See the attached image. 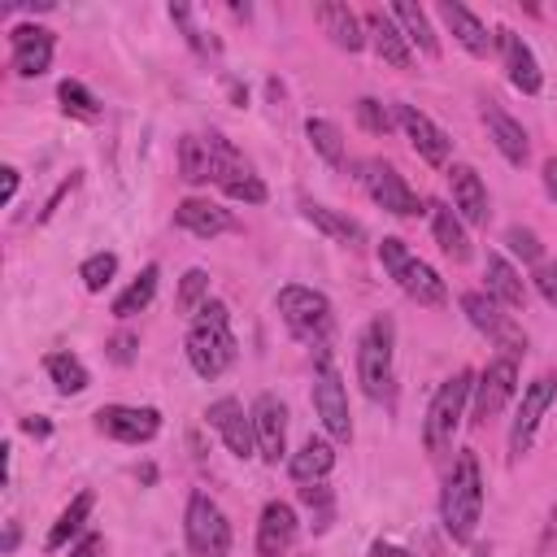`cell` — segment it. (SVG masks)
I'll use <instances>...</instances> for the list:
<instances>
[{
	"instance_id": "obj_1",
	"label": "cell",
	"mask_w": 557,
	"mask_h": 557,
	"mask_svg": "<svg viewBox=\"0 0 557 557\" xmlns=\"http://www.w3.org/2000/svg\"><path fill=\"white\" fill-rule=\"evenodd\" d=\"M479 518H483V470H479V457L461 448L440 487V522L453 544H470L479 531Z\"/></svg>"
},
{
	"instance_id": "obj_2",
	"label": "cell",
	"mask_w": 557,
	"mask_h": 557,
	"mask_svg": "<svg viewBox=\"0 0 557 557\" xmlns=\"http://www.w3.org/2000/svg\"><path fill=\"white\" fill-rule=\"evenodd\" d=\"M239 357L235 331H231V309L222 300H205L200 313L191 318L187 331V361L200 379H222Z\"/></svg>"
},
{
	"instance_id": "obj_3",
	"label": "cell",
	"mask_w": 557,
	"mask_h": 557,
	"mask_svg": "<svg viewBox=\"0 0 557 557\" xmlns=\"http://www.w3.org/2000/svg\"><path fill=\"white\" fill-rule=\"evenodd\" d=\"M357 379L370 400H392L396 383V322L387 313H374L357 339Z\"/></svg>"
},
{
	"instance_id": "obj_4",
	"label": "cell",
	"mask_w": 557,
	"mask_h": 557,
	"mask_svg": "<svg viewBox=\"0 0 557 557\" xmlns=\"http://www.w3.org/2000/svg\"><path fill=\"white\" fill-rule=\"evenodd\" d=\"M274 305H278V318H283V326H287V331H292L300 344H309L313 352H318V348H331L335 309H331V300H326L318 287H305V283H287V287H278Z\"/></svg>"
},
{
	"instance_id": "obj_5",
	"label": "cell",
	"mask_w": 557,
	"mask_h": 557,
	"mask_svg": "<svg viewBox=\"0 0 557 557\" xmlns=\"http://www.w3.org/2000/svg\"><path fill=\"white\" fill-rule=\"evenodd\" d=\"M470 396H474V370H457L435 387V396L426 405V418H422V448L426 453H444L453 444Z\"/></svg>"
},
{
	"instance_id": "obj_6",
	"label": "cell",
	"mask_w": 557,
	"mask_h": 557,
	"mask_svg": "<svg viewBox=\"0 0 557 557\" xmlns=\"http://www.w3.org/2000/svg\"><path fill=\"white\" fill-rule=\"evenodd\" d=\"M313 413L322 418L326 435L348 444L352 440V413H348V387L339 379V366L331 357V348L313 352Z\"/></svg>"
},
{
	"instance_id": "obj_7",
	"label": "cell",
	"mask_w": 557,
	"mask_h": 557,
	"mask_svg": "<svg viewBox=\"0 0 557 557\" xmlns=\"http://www.w3.org/2000/svg\"><path fill=\"white\" fill-rule=\"evenodd\" d=\"M357 183H361L366 196H370L379 209H387L392 218H418V213H426L422 200H418V191H413V187L400 178V170H396L392 161H383V157L357 161Z\"/></svg>"
},
{
	"instance_id": "obj_8",
	"label": "cell",
	"mask_w": 557,
	"mask_h": 557,
	"mask_svg": "<svg viewBox=\"0 0 557 557\" xmlns=\"http://www.w3.org/2000/svg\"><path fill=\"white\" fill-rule=\"evenodd\" d=\"M183 531H187V548L196 557H226L231 553V522H226L222 505L209 492H191L187 496Z\"/></svg>"
},
{
	"instance_id": "obj_9",
	"label": "cell",
	"mask_w": 557,
	"mask_h": 557,
	"mask_svg": "<svg viewBox=\"0 0 557 557\" xmlns=\"http://www.w3.org/2000/svg\"><path fill=\"white\" fill-rule=\"evenodd\" d=\"M461 313L470 318L474 331H483L496 348H505V357H522L527 352V335L522 326L505 313V305H496L487 292H461Z\"/></svg>"
},
{
	"instance_id": "obj_10",
	"label": "cell",
	"mask_w": 557,
	"mask_h": 557,
	"mask_svg": "<svg viewBox=\"0 0 557 557\" xmlns=\"http://www.w3.org/2000/svg\"><path fill=\"white\" fill-rule=\"evenodd\" d=\"M553 400H557V379L553 374H540V379H531L522 387V405H518V413L509 422V457L513 461L531 453L535 431H540V422H544V413H548Z\"/></svg>"
},
{
	"instance_id": "obj_11",
	"label": "cell",
	"mask_w": 557,
	"mask_h": 557,
	"mask_svg": "<svg viewBox=\"0 0 557 557\" xmlns=\"http://www.w3.org/2000/svg\"><path fill=\"white\" fill-rule=\"evenodd\" d=\"M518 392V357H492L479 374H474V422H492Z\"/></svg>"
},
{
	"instance_id": "obj_12",
	"label": "cell",
	"mask_w": 557,
	"mask_h": 557,
	"mask_svg": "<svg viewBox=\"0 0 557 557\" xmlns=\"http://www.w3.org/2000/svg\"><path fill=\"white\" fill-rule=\"evenodd\" d=\"M96 431L117 440V444H148L161 431V409H152V405H100Z\"/></svg>"
},
{
	"instance_id": "obj_13",
	"label": "cell",
	"mask_w": 557,
	"mask_h": 557,
	"mask_svg": "<svg viewBox=\"0 0 557 557\" xmlns=\"http://www.w3.org/2000/svg\"><path fill=\"white\" fill-rule=\"evenodd\" d=\"M396 126L409 135L413 152H418L426 165H444V161L453 157V139H448V131H444L431 113H422L418 104H396Z\"/></svg>"
},
{
	"instance_id": "obj_14",
	"label": "cell",
	"mask_w": 557,
	"mask_h": 557,
	"mask_svg": "<svg viewBox=\"0 0 557 557\" xmlns=\"http://www.w3.org/2000/svg\"><path fill=\"white\" fill-rule=\"evenodd\" d=\"M209 426L222 435V444L231 448V457L248 461L257 453V435H252V409H244L235 396H218L209 409H205Z\"/></svg>"
},
{
	"instance_id": "obj_15",
	"label": "cell",
	"mask_w": 557,
	"mask_h": 557,
	"mask_svg": "<svg viewBox=\"0 0 557 557\" xmlns=\"http://www.w3.org/2000/svg\"><path fill=\"white\" fill-rule=\"evenodd\" d=\"M252 435L261 461L278 466V457H287V405L274 392H261L252 400Z\"/></svg>"
},
{
	"instance_id": "obj_16",
	"label": "cell",
	"mask_w": 557,
	"mask_h": 557,
	"mask_svg": "<svg viewBox=\"0 0 557 557\" xmlns=\"http://www.w3.org/2000/svg\"><path fill=\"white\" fill-rule=\"evenodd\" d=\"M9 48H13V74H17V78H39V74H48V65H52L57 35H52L48 26L22 22V26L9 30Z\"/></svg>"
},
{
	"instance_id": "obj_17",
	"label": "cell",
	"mask_w": 557,
	"mask_h": 557,
	"mask_svg": "<svg viewBox=\"0 0 557 557\" xmlns=\"http://www.w3.org/2000/svg\"><path fill=\"white\" fill-rule=\"evenodd\" d=\"M496 48H500V61H505V78H509L522 96H540V87H544V70H540L531 44H527L518 30L500 26V30H496Z\"/></svg>"
},
{
	"instance_id": "obj_18",
	"label": "cell",
	"mask_w": 557,
	"mask_h": 557,
	"mask_svg": "<svg viewBox=\"0 0 557 557\" xmlns=\"http://www.w3.org/2000/svg\"><path fill=\"white\" fill-rule=\"evenodd\" d=\"M174 226L196 235V239H218V235H231L239 231V218L231 209H222L218 200H200V196H187L174 205Z\"/></svg>"
},
{
	"instance_id": "obj_19",
	"label": "cell",
	"mask_w": 557,
	"mask_h": 557,
	"mask_svg": "<svg viewBox=\"0 0 557 557\" xmlns=\"http://www.w3.org/2000/svg\"><path fill=\"white\" fill-rule=\"evenodd\" d=\"M448 191H453V213L457 218H466L470 226H487L492 200H487V187H483V178H479L474 165L453 161L448 165Z\"/></svg>"
},
{
	"instance_id": "obj_20",
	"label": "cell",
	"mask_w": 557,
	"mask_h": 557,
	"mask_svg": "<svg viewBox=\"0 0 557 557\" xmlns=\"http://www.w3.org/2000/svg\"><path fill=\"white\" fill-rule=\"evenodd\" d=\"M361 26H366V44L379 52V61H387L392 70H409L413 65V48H409L405 30L396 26V17L387 9H370L361 17Z\"/></svg>"
},
{
	"instance_id": "obj_21",
	"label": "cell",
	"mask_w": 557,
	"mask_h": 557,
	"mask_svg": "<svg viewBox=\"0 0 557 557\" xmlns=\"http://www.w3.org/2000/svg\"><path fill=\"white\" fill-rule=\"evenodd\" d=\"M300 518L287 500H265L261 522H257V557H287L296 544Z\"/></svg>"
},
{
	"instance_id": "obj_22",
	"label": "cell",
	"mask_w": 557,
	"mask_h": 557,
	"mask_svg": "<svg viewBox=\"0 0 557 557\" xmlns=\"http://www.w3.org/2000/svg\"><path fill=\"white\" fill-rule=\"evenodd\" d=\"M483 126H487L492 144L500 148V157H505L509 165H527V157H531V139H527V131H522L518 117H509L496 100H487V104H483Z\"/></svg>"
},
{
	"instance_id": "obj_23",
	"label": "cell",
	"mask_w": 557,
	"mask_h": 557,
	"mask_svg": "<svg viewBox=\"0 0 557 557\" xmlns=\"http://www.w3.org/2000/svg\"><path fill=\"white\" fill-rule=\"evenodd\" d=\"M392 278H396V287H400L409 300H418V305H426V309H444V305H448L444 278H440L422 257H409Z\"/></svg>"
},
{
	"instance_id": "obj_24",
	"label": "cell",
	"mask_w": 557,
	"mask_h": 557,
	"mask_svg": "<svg viewBox=\"0 0 557 557\" xmlns=\"http://www.w3.org/2000/svg\"><path fill=\"white\" fill-rule=\"evenodd\" d=\"M313 22L322 26V35L344 48V52H361L366 48V26L348 4H313Z\"/></svg>"
},
{
	"instance_id": "obj_25",
	"label": "cell",
	"mask_w": 557,
	"mask_h": 557,
	"mask_svg": "<svg viewBox=\"0 0 557 557\" xmlns=\"http://www.w3.org/2000/svg\"><path fill=\"white\" fill-rule=\"evenodd\" d=\"M300 218H305L309 226H318L326 239L344 244V248H361V244H366V226H361L357 218H348V213L331 209V205H318V200H300Z\"/></svg>"
},
{
	"instance_id": "obj_26",
	"label": "cell",
	"mask_w": 557,
	"mask_h": 557,
	"mask_svg": "<svg viewBox=\"0 0 557 557\" xmlns=\"http://www.w3.org/2000/svg\"><path fill=\"white\" fill-rule=\"evenodd\" d=\"M178 174L183 183H218V152H213V131L209 135H183L178 139Z\"/></svg>"
},
{
	"instance_id": "obj_27",
	"label": "cell",
	"mask_w": 557,
	"mask_h": 557,
	"mask_svg": "<svg viewBox=\"0 0 557 557\" xmlns=\"http://www.w3.org/2000/svg\"><path fill=\"white\" fill-rule=\"evenodd\" d=\"M435 13H440V22L453 30V39H457L470 57H487V52H492L496 35H487V26H483L466 4H440Z\"/></svg>"
},
{
	"instance_id": "obj_28",
	"label": "cell",
	"mask_w": 557,
	"mask_h": 557,
	"mask_svg": "<svg viewBox=\"0 0 557 557\" xmlns=\"http://www.w3.org/2000/svg\"><path fill=\"white\" fill-rule=\"evenodd\" d=\"M483 278H487V296H492L496 305H505V309H522V305H527V283H522V274L513 270V261H505L500 252H487Z\"/></svg>"
},
{
	"instance_id": "obj_29",
	"label": "cell",
	"mask_w": 557,
	"mask_h": 557,
	"mask_svg": "<svg viewBox=\"0 0 557 557\" xmlns=\"http://www.w3.org/2000/svg\"><path fill=\"white\" fill-rule=\"evenodd\" d=\"M331 470H335V448H331L326 440H318V435H309V440L287 457V474H292L296 483H322Z\"/></svg>"
},
{
	"instance_id": "obj_30",
	"label": "cell",
	"mask_w": 557,
	"mask_h": 557,
	"mask_svg": "<svg viewBox=\"0 0 557 557\" xmlns=\"http://www.w3.org/2000/svg\"><path fill=\"white\" fill-rule=\"evenodd\" d=\"M431 209V231H435V244H440V252L448 257V261H470V235H466V226H461V218L448 209V205H426Z\"/></svg>"
},
{
	"instance_id": "obj_31",
	"label": "cell",
	"mask_w": 557,
	"mask_h": 557,
	"mask_svg": "<svg viewBox=\"0 0 557 557\" xmlns=\"http://www.w3.org/2000/svg\"><path fill=\"white\" fill-rule=\"evenodd\" d=\"M91 509H96V492H78V496L57 513V522H52V531H48L44 548H48V553H57V548H65L74 535H83V527H87Z\"/></svg>"
},
{
	"instance_id": "obj_32",
	"label": "cell",
	"mask_w": 557,
	"mask_h": 557,
	"mask_svg": "<svg viewBox=\"0 0 557 557\" xmlns=\"http://www.w3.org/2000/svg\"><path fill=\"white\" fill-rule=\"evenodd\" d=\"M44 370H48V379H52V387H57L61 396H78V392H87V383H91V370H87L83 357L70 352V348L48 352V357H44Z\"/></svg>"
},
{
	"instance_id": "obj_33",
	"label": "cell",
	"mask_w": 557,
	"mask_h": 557,
	"mask_svg": "<svg viewBox=\"0 0 557 557\" xmlns=\"http://www.w3.org/2000/svg\"><path fill=\"white\" fill-rule=\"evenodd\" d=\"M387 13H392V17H396V26L405 30L409 48L418 44L426 57H440V39H435V30H431V17H426V9H422V4H409V0H400V4H392Z\"/></svg>"
},
{
	"instance_id": "obj_34",
	"label": "cell",
	"mask_w": 557,
	"mask_h": 557,
	"mask_svg": "<svg viewBox=\"0 0 557 557\" xmlns=\"http://www.w3.org/2000/svg\"><path fill=\"white\" fill-rule=\"evenodd\" d=\"M157 283H161V265L152 261V265L139 270V278L126 283V292H117L113 318H135V313H144V309L152 305V296H157Z\"/></svg>"
},
{
	"instance_id": "obj_35",
	"label": "cell",
	"mask_w": 557,
	"mask_h": 557,
	"mask_svg": "<svg viewBox=\"0 0 557 557\" xmlns=\"http://www.w3.org/2000/svg\"><path fill=\"white\" fill-rule=\"evenodd\" d=\"M57 100H61V113H65V117H78V122H96V117H100V100H96L91 87L78 83V78H61V83H57Z\"/></svg>"
},
{
	"instance_id": "obj_36",
	"label": "cell",
	"mask_w": 557,
	"mask_h": 557,
	"mask_svg": "<svg viewBox=\"0 0 557 557\" xmlns=\"http://www.w3.org/2000/svg\"><path fill=\"white\" fill-rule=\"evenodd\" d=\"M305 135H309V148H313L326 165H344V131H339L331 117H309V122H305Z\"/></svg>"
},
{
	"instance_id": "obj_37",
	"label": "cell",
	"mask_w": 557,
	"mask_h": 557,
	"mask_svg": "<svg viewBox=\"0 0 557 557\" xmlns=\"http://www.w3.org/2000/svg\"><path fill=\"white\" fill-rule=\"evenodd\" d=\"M218 187H222L231 200H244V205H261V200L270 196V191H265V183L252 174V165H239V170H231V174H226Z\"/></svg>"
},
{
	"instance_id": "obj_38",
	"label": "cell",
	"mask_w": 557,
	"mask_h": 557,
	"mask_svg": "<svg viewBox=\"0 0 557 557\" xmlns=\"http://www.w3.org/2000/svg\"><path fill=\"white\" fill-rule=\"evenodd\" d=\"M170 22H174V26H183V39H187L200 57H218V39H213V35H205V30L196 26L191 4H170Z\"/></svg>"
},
{
	"instance_id": "obj_39",
	"label": "cell",
	"mask_w": 557,
	"mask_h": 557,
	"mask_svg": "<svg viewBox=\"0 0 557 557\" xmlns=\"http://www.w3.org/2000/svg\"><path fill=\"white\" fill-rule=\"evenodd\" d=\"M113 274H117V252H91L83 265H78V278H83V287L87 292H104L109 283H113Z\"/></svg>"
},
{
	"instance_id": "obj_40",
	"label": "cell",
	"mask_w": 557,
	"mask_h": 557,
	"mask_svg": "<svg viewBox=\"0 0 557 557\" xmlns=\"http://www.w3.org/2000/svg\"><path fill=\"white\" fill-rule=\"evenodd\" d=\"M205 300H209V270H200V265H191V270L183 274V283H178V309L196 318Z\"/></svg>"
},
{
	"instance_id": "obj_41",
	"label": "cell",
	"mask_w": 557,
	"mask_h": 557,
	"mask_svg": "<svg viewBox=\"0 0 557 557\" xmlns=\"http://www.w3.org/2000/svg\"><path fill=\"white\" fill-rule=\"evenodd\" d=\"M505 244H509V252L522 265H544V244H540V235L531 226H509L505 231Z\"/></svg>"
},
{
	"instance_id": "obj_42",
	"label": "cell",
	"mask_w": 557,
	"mask_h": 557,
	"mask_svg": "<svg viewBox=\"0 0 557 557\" xmlns=\"http://www.w3.org/2000/svg\"><path fill=\"white\" fill-rule=\"evenodd\" d=\"M352 109H357V122H361L370 135H387V131L396 126V113H392L383 100H374V96H361Z\"/></svg>"
},
{
	"instance_id": "obj_43",
	"label": "cell",
	"mask_w": 557,
	"mask_h": 557,
	"mask_svg": "<svg viewBox=\"0 0 557 557\" xmlns=\"http://www.w3.org/2000/svg\"><path fill=\"white\" fill-rule=\"evenodd\" d=\"M300 505L313 513V527H318V531H326V527H331V518H335L331 487H322V483H305V487H300Z\"/></svg>"
},
{
	"instance_id": "obj_44",
	"label": "cell",
	"mask_w": 557,
	"mask_h": 557,
	"mask_svg": "<svg viewBox=\"0 0 557 557\" xmlns=\"http://www.w3.org/2000/svg\"><path fill=\"white\" fill-rule=\"evenodd\" d=\"M413 252L405 248V239H396V235H387V239H379V265L387 270V274H396L405 261H409Z\"/></svg>"
},
{
	"instance_id": "obj_45",
	"label": "cell",
	"mask_w": 557,
	"mask_h": 557,
	"mask_svg": "<svg viewBox=\"0 0 557 557\" xmlns=\"http://www.w3.org/2000/svg\"><path fill=\"white\" fill-rule=\"evenodd\" d=\"M531 283H535V292L557 309V261H544V265H535V274H531Z\"/></svg>"
},
{
	"instance_id": "obj_46",
	"label": "cell",
	"mask_w": 557,
	"mask_h": 557,
	"mask_svg": "<svg viewBox=\"0 0 557 557\" xmlns=\"http://www.w3.org/2000/svg\"><path fill=\"white\" fill-rule=\"evenodd\" d=\"M135 344H139V339L122 331V335H113V339H109V357H113L117 366H131V357H135Z\"/></svg>"
},
{
	"instance_id": "obj_47",
	"label": "cell",
	"mask_w": 557,
	"mask_h": 557,
	"mask_svg": "<svg viewBox=\"0 0 557 557\" xmlns=\"http://www.w3.org/2000/svg\"><path fill=\"white\" fill-rule=\"evenodd\" d=\"M70 557H104V535H100V531H87V535L70 548Z\"/></svg>"
},
{
	"instance_id": "obj_48",
	"label": "cell",
	"mask_w": 557,
	"mask_h": 557,
	"mask_svg": "<svg viewBox=\"0 0 557 557\" xmlns=\"http://www.w3.org/2000/svg\"><path fill=\"white\" fill-rule=\"evenodd\" d=\"M540 178H544V191H548V200L557 205V157H548V161L540 165Z\"/></svg>"
},
{
	"instance_id": "obj_49",
	"label": "cell",
	"mask_w": 557,
	"mask_h": 557,
	"mask_svg": "<svg viewBox=\"0 0 557 557\" xmlns=\"http://www.w3.org/2000/svg\"><path fill=\"white\" fill-rule=\"evenodd\" d=\"M22 431L35 435V440H48V435H52V422H48V418H22Z\"/></svg>"
},
{
	"instance_id": "obj_50",
	"label": "cell",
	"mask_w": 557,
	"mask_h": 557,
	"mask_svg": "<svg viewBox=\"0 0 557 557\" xmlns=\"http://www.w3.org/2000/svg\"><path fill=\"white\" fill-rule=\"evenodd\" d=\"M370 557H413V553H405V548L392 544V540H374V544H370Z\"/></svg>"
},
{
	"instance_id": "obj_51",
	"label": "cell",
	"mask_w": 557,
	"mask_h": 557,
	"mask_svg": "<svg viewBox=\"0 0 557 557\" xmlns=\"http://www.w3.org/2000/svg\"><path fill=\"white\" fill-rule=\"evenodd\" d=\"M0 174H4V205H13V196H17V170H13V165H4Z\"/></svg>"
},
{
	"instance_id": "obj_52",
	"label": "cell",
	"mask_w": 557,
	"mask_h": 557,
	"mask_svg": "<svg viewBox=\"0 0 557 557\" xmlns=\"http://www.w3.org/2000/svg\"><path fill=\"white\" fill-rule=\"evenodd\" d=\"M17 540H22V531H17V522H9V527H4V553H13Z\"/></svg>"
},
{
	"instance_id": "obj_53",
	"label": "cell",
	"mask_w": 557,
	"mask_h": 557,
	"mask_svg": "<svg viewBox=\"0 0 557 557\" xmlns=\"http://www.w3.org/2000/svg\"><path fill=\"white\" fill-rule=\"evenodd\" d=\"M474 557H487V548H474Z\"/></svg>"
}]
</instances>
